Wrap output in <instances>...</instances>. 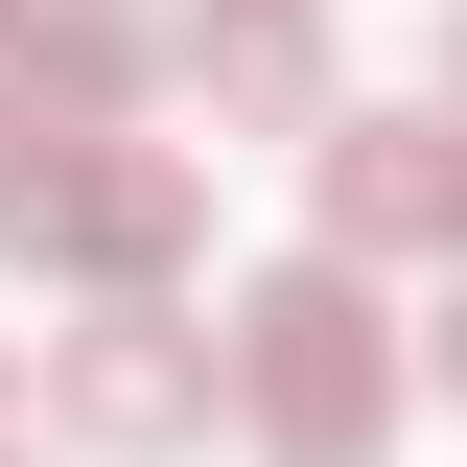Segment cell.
Instances as JSON below:
<instances>
[{
	"instance_id": "cell-3",
	"label": "cell",
	"mask_w": 467,
	"mask_h": 467,
	"mask_svg": "<svg viewBox=\"0 0 467 467\" xmlns=\"http://www.w3.org/2000/svg\"><path fill=\"white\" fill-rule=\"evenodd\" d=\"M47 420L94 467H164L234 420V327H187V304H94V327H47Z\"/></svg>"
},
{
	"instance_id": "cell-11",
	"label": "cell",
	"mask_w": 467,
	"mask_h": 467,
	"mask_svg": "<svg viewBox=\"0 0 467 467\" xmlns=\"http://www.w3.org/2000/svg\"><path fill=\"white\" fill-rule=\"evenodd\" d=\"M444 117H467V94H444Z\"/></svg>"
},
{
	"instance_id": "cell-7",
	"label": "cell",
	"mask_w": 467,
	"mask_h": 467,
	"mask_svg": "<svg viewBox=\"0 0 467 467\" xmlns=\"http://www.w3.org/2000/svg\"><path fill=\"white\" fill-rule=\"evenodd\" d=\"M420 374H444V398H467V281H444V327H420Z\"/></svg>"
},
{
	"instance_id": "cell-6",
	"label": "cell",
	"mask_w": 467,
	"mask_h": 467,
	"mask_svg": "<svg viewBox=\"0 0 467 467\" xmlns=\"http://www.w3.org/2000/svg\"><path fill=\"white\" fill-rule=\"evenodd\" d=\"M140 70H164V24H140V0H47V24L0 47V94H24V117H117Z\"/></svg>"
},
{
	"instance_id": "cell-8",
	"label": "cell",
	"mask_w": 467,
	"mask_h": 467,
	"mask_svg": "<svg viewBox=\"0 0 467 467\" xmlns=\"http://www.w3.org/2000/svg\"><path fill=\"white\" fill-rule=\"evenodd\" d=\"M24 24H47V0H0V47H24Z\"/></svg>"
},
{
	"instance_id": "cell-2",
	"label": "cell",
	"mask_w": 467,
	"mask_h": 467,
	"mask_svg": "<svg viewBox=\"0 0 467 467\" xmlns=\"http://www.w3.org/2000/svg\"><path fill=\"white\" fill-rule=\"evenodd\" d=\"M234 444L257 467H398V304H374V257L304 234L281 281H234Z\"/></svg>"
},
{
	"instance_id": "cell-1",
	"label": "cell",
	"mask_w": 467,
	"mask_h": 467,
	"mask_svg": "<svg viewBox=\"0 0 467 467\" xmlns=\"http://www.w3.org/2000/svg\"><path fill=\"white\" fill-rule=\"evenodd\" d=\"M0 257H24V281H94V304H164L187 257H211V164L0 94Z\"/></svg>"
},
{
	"instance_id": "cell-4",
	"label": "cell",
	"mask_w": 467,
	"mask_h": 467,
	"mask_svg": "<svg viewBox=\"0 0 467 467\" xmlns=\"http://www.w3.org/2000/svg\"><path fill=\"white\" fill-rule=\"evenodd\" d=\"M327 257H444L467 281V117H327Z\"/></svg>"
},
{
	"instance_id": "cell-5",
	"label": "cell",
	"mask_w": 467,
	"mask_h": 467,
	"mask_svg": "<svg viewBox=\"0 0 467 467\" xmlns=\"http://www.w3.org/2000/svg\"><path fill=\"white\" fill-rule=\"evenodd\" d=\"M187 94H211V140H327V0L187 24Z\"/></svg>"
},
{
	"instance_id": "cell-10",
	"label": "cell",
	"mask_w": 467,
	"mask_h": 467,
	"mask_svg": "<svg viewBox=\"0 0 467 467\" xmlns=\"http://www.w3.org/2000/svg\"><path fill=\"white\" fill-rule=\"evenodd\" d=\"M0 467H24V444H0Z\"/></svg>"
},
{
	"instance_id": "cell-9",
	"label": "cell",
	"mask_w": 467,
	"mask_h": 467,
	"mask_svg": "<svg viewBox=\"0 0 467 467\" xmlns=\"http://www.w3.org/2000/svg\"><path fill=\"white\" fill-rule=\"evenodd\" d=\"M187 24H257V0H187Z\"/></svg>"
}]
</instances>
